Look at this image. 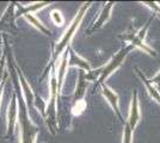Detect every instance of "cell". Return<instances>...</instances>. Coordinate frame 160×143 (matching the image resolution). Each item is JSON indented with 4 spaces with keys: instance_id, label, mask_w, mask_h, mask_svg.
I'll return each mask as SVG.
<instances>
[{
    "instance_id": "cell-2",
    "label": "cell",
    "mask_w": 160,
    "mask_h": 143,
    "mask_svg": "<svg viewBox=\"0 0 160 143\" xmlns=\"http://www.w3.org/2000/svg\"><path fill=\"white\" fill-rule=\"evenodd\" d=\"M52 67H50V98L48 102L47 107H46V121H47L49 131L56 135L58 131V98H59V87H58V76L55 72V62H50Z\"/></svg>"
},
{
    "instance_id": "cell-9",
    "label": "cell",
    "mask_w": 160,
    "mask_h": 143,
    "mask_svg": "<svg viewBox=\"0 0 160 143\" xmlns=\"http://www.w3.org/2000/svg\"><path fill=\"white\" fill-rule=\"evenodd\" d=\"M17 73H18V79H19V85L22 86V89H23V98H24V102H25V105H27L28 111L30 112V110L32 109L33 106V100H35V93L32 92V89L30 87V85L28 83L25 76L23 75L22 70H20L18 67H17Z\"/></svg>"
},
{
    "instance_id": "cell-15",
    "label": "cell",
    "mask_w": 160,
    "mask_h": 143,
    "mask_svg": "<svg viewBox=\"0 0 160 143\" xmlns=\"http://www.w3.org/2000/svg\"><path fill=\"white\" fill-rule=\"evenodd\" d=\"M49 5V2H35L32 5H29V6H22L19 4H17L16 2V8H17V12L14 13V17L17 18V17H19V16H24V14L27 13H35L36 11H38L41 8H43L44 6H47Z\"/></svg>"
},
{
    "instance_id": "cell-11",
    "label": "cell",
    "mask_w": 160,
    "mask_h": 143,
    "mask_svg": "<svg viewBox=\"0 0 160 143\" xmlns=\"http://www.w3.org/2000/svg\"><path fill=\"white\" fill-rule=\"evenodd\" d=\"M14 8H16V2H11L0 21V30L11 31L12 29H14V19H16Z\"/></svg>"
},
{
    "instance_id": "cell-14",
    "label": "cell",
    "mask_w": 160,
    "mask_h": 143,
    "mask_svg": "<svg viewBox=\"0 0 160 143\" xmlns=\"http://www.w3.org/2000/svg\"><path fill=\"white\" fill-rule=\"evenodd\" d=\"M67 50H68V56H69L68 66H71V67H72V66H77V67H80V68L85 69V70H87V72L91 70V66L88 64V62H87L86 60H84V59H81L72 48L68 47L67 48Z\"/></svg>"
},
{
    "instance_id": "cell-6",
    "label": "cell",
    "mask_w": 160,
    "mask_h": 143,
    "mask_svg": "<svg viewBox=\"0 0 160 143\" xmlns=\"http://www.w3.org/2000/svg\"><path fill=\"white\" fill-rule=\"evenodd\" d=\"M133 48L134 47L132 44H127V45H124L123 48H121L120 51H118L117 54L113 55L112 59L108 62L105 66L102 67V74H100V78H99V80H98V85H99V86L102 83H104V81L107 80L110 75L112 74L116 69L120 68L122 62L124 61V59L127 57V55L130 53V50H132Z\"/></svg>"
},
{
    "instance_id": "cell-1",
    "label": "cell",
    "mask_w": 160,
    "mask_h": 143,
    "mask_svg": "<svg viewBox=\"0 0 160 143\" xmlns=\"http://www.w3.org/2000/svg\"><path fill=\"white\" fill-rule=\"evenodd\" d=\"M2 40H4V55L6 57L8 69H10V74H11V79L13 81L14 88H16L17 100H18V121H19L20 126V143H35L36 135L38 132V128L30 119V115L28 112L27 105H25L24 98H23V94H22L19 88V79H18L17 67L14 66L13 63L11 48L8 47L7 37L5 35L2 36Z\"/></svg>"
},
{
    "instance_id": "cell-23",
    "label": "cell",
    "mask_w": 160,
    "mask_h": 143,
    "mask_svg": "<svg viewBox=\"0 0 160 143\" xmlns=\"http://www.w3.org/2000/svg\"><path fill=\"white\" fill-rule=\"evenodd\" d=\"M158 91H159V93H160V87H158Z\"/></svg>"
},
{
    "instance_id": "cell-16",
    "label": "cell",
    "mask_w": 160,
    "mask_h": 143,
    "mask_svg": "<svg viewBox=\"0 0 160 143\" xmlns=\"http://www.w3.org/2000/svg\"><path fill=\"white\" fill-rule=\"evenodd\" d=\"M67 67H68V50H66L63 56L61 57L60 66H59V69H58V75L56 76H58V87H59V91H61V88H62L65 75H66L67 72Z\"/></svg>"
},
{
    "instance_id": "cell-18",
    "label": "cell",
    "mask_w": 160,
    "mask_h": 143,
    "mask_svg": "<svg viewBox=\"0 0 160 143\" xmlns=\"http://www.w3.org/2000/svg\"><path fill=\"white\" fill-rule=\"evenodd\" d=\"M50 19L53 21L55 25L58 26H62L63 23H65V19H63V16L61 14V12L59 10H53L50 12Z\"/></svg>"
},
{
    "instance_id": "cell-7",
    "label": "cell",
    "mask_w": 160,
    "mask_h": 143,
    "mask_svg": "<svg viewBox=\"0 0 160 143\" xmlns=\"http://www.w3.org/2000/svg\"><path fill=\"white\" fill-rule=\"evenodd\" d=\"M17 122H18V100H17V94L14 92L7 109V131L5 136L6 138H12Z\"/></svg>"
},
{
    "instance_id": "cell-5",
    "label": "cell",
    "mask_w": 160,
    "mask_h": 143,
    "mask_svg": "<svg viewBox=\"0 0 160 143\" xmlns=\"http://www.w3.org/2000/svg\"><path fill=\"white\" fill-rule=\"evenodd\" d=\"M152 21H153V17L149 18L148 21L145 24V26L141 27L138 32L124 34V35H122V36H120V38L121 40H123V41L129 42V44H132L134 48H140L141 50H143L145 53L149 54L151 56H157L155 50L152 49L151 47H148L146 43H145V37H146L147 31H148V29H149V25H151Z\"/></svg>"
},
{
    "instance_id": "cell-4",
    "label": "cell",
    "mask_w": 160,
    "mask_h": 143,
    "mask_svg": "<svg viewBox=\"0 0 160 143\" xmlns=\"http://www.w3.org/2000/svg\"><path fill=\"white\" fill-rule=\"evenodd\" d=\"M140 106H139V98L138 92L134 91L130 107H129V116L124 121V130H123V140L122 143H133V132L135 126L140 122Z\"/></svg>"
},
{
    "instance_id": "cell-21",
    "label": "cell",
    "mask_w": 160,
    "mask_h": 143,
    "mask_svg": "<svg viewBox=\"0 0 160 143\" xmlns=\"http://www.w3.org/2000/svg\"><path fill=\"white\" fill-rule=\"evenodd\" d=\"M151 82H152L153 85H157L158 87H160V70L158 72V74L155 75L153 79L151 80Z\"/></svg>"
},
{
    "instance_id": "cell-13",
    "label": "cell",
    "mask_w": 160,
    "mask_h": 143,
    "mask_svg": "<svg viewBox=\"0 0 160 143\" xmlns=\"http://www.w3.org/2000/svg\"><path fill=\"white\" fill-rule=\"evenodd\" d=\"M134 69L136 70L138 75L140 76V79L142 80V82H143V85H145V87H146L147 92H148V94L151 95V98H152L153 100H155V102H157L160 105V93H159V91H158V87H155L153 83L151 82V80H148V79H147L146 76L143 75V73L141 72L140 68L135 67Z\"/></svg>"
},
{
    "instance_id": "cell-19",
    "label": "cell",
    "mask_w": 160,
    "mask_h": 143,
    "mask_svg": "<svg viewBox=\"0 0 160 143\" xmlns=\"http://www.w3.org/2000/svg\"><path fill=\"white\" fill-rule=\"evenodd\" d=\"M85 110H86V102L82 100V102L73 104V106H72V113H73L74 116H80Z\"/></svg>"
},
{
    "instance_id": "cell-22",
    "label": "cell",
    "mask_w": 160,
    "mask_h": 143,
    "mask_svg": "<svg viewBox=\"0 0 160 143\" xmlns=\"http://www.w3.org/2000/svg\"><path fill=\"white\" fill-rule=\"evenodd\" d=\"M7 76L5 78V80L0 83V102H1V95H2V88H4V86H5V81H6Z\"/></svg>"
},
{
    "instance_id": "cell-17",
    "label": "cell",
    "mask_w": 160,
    "mask_h": 143,
    "mask_svg": "<svg viewBox=\"0 0 160 143\" xmlns=\"http://www.w3.org/2000/svg\"><path fill=\"white\" fill-rule=\"evenodd\" d=\"M24 17H25V19H27L32 26H35L36 29H38V31L43 32V34L47 35V36L50 35V30L44 26V24L35 16V13H27V14H24Z\"/></svg>"
},
{
    "instance_id": "cell-12",
    "label": "cell",
    "mask_w": 160,
    "mask_h": 143,
    "mask_svg": "<svg viewBox=\"0 0 160 143\" xmlns=\"http://www.w3.org/2000/svg\"><path fill=\"white\" fill-rule=\"evenodd\" d=\"M86 87H87V81L86 79H85V73H84V70H80L78 82H77V88H75V93H74V97H73V104L85 100Z\"/></svg>"
},
{
    "instance_id": "cell-8",
    "label": "cell",
    "mask_w": 160,
    "mask_h": 143,
    "mask_svg": "<svg viewBox=\"0 0 160 143\" xmlns=\"http://www.w3.org/2000/svg\"><path fill=\"white\" fill-rule=\"evenodd\" d=\"M100 92H102V94L104 95V98L108 100V102L110 104V106L112 107L113 112L116 113V116L118 117L121 122L124 124V119H123V117L121 115L120 106H118V95L116 94V92L110 88L109 86H107L105 83L100 85Z\"/></svg>"
},
{
    "instance_id": "cell-3",
    "label": "cell",
    "mask_w": 160,
    "mask_h": 143,
    "mask_svg": "<svg viewBox=\"0 0 160 143\" xmlns=\"http://www.w3.org/2000/svg\"><path fill=\"white\" fill-rule=\"evenodd\" d=\"M90 5H91V2H85V4L81 5V7L79 8V12H78L77 16L73 18V21H71V24H69L68 29L65 31V34H63V36H62V38L58 42L56 47H55V49H54L53 61L52 62L55 61V60L60 56L61 53L65 51L66 48H68L69 43H71V41H72V38H73L75 32H77V29L79 27L80 23H81V21H82V18H84V16H85V13H86L87 8L90 7Z\"/></svg>"
},
{
    "instance_id": "cell-20",
    "label": "cell",
    "mask_w": 160,
    "mask_h": 143,
    "mask_svg": "<svg viewBox=\"0 0 160 143\" xmlns=\"http://www.w3.org/2000/svg\"><path fill=\"white\" fill-rule=\"evenodd\" d=\"M5 64H6V57H5V55H2V57L0 60V82L4 81L5 78L7 76V73L5 72Z\"/></svg>"
},
{
    "instance_id": "cell-10",
    "label": "cell",
    "mask_w": 160,
    "mask_h": 143,
    "mask_svg": "<svg viewBox=\"0 0 160 143\" xmlns=\"http://www.w3.org/2000/svg\"><path fill=\"white\" fill-rule=\"evenodd\" d=\"M112 7H113L112 1H109V2H107V4L104 5V7H103V8H102V11H100L98 19L94 21V24L92 25L91 29H88V30H87V34L91 35L92 32H94V31L99 30L100 27L103 26L105 23L109 21L110 17H111V10H112Z\"/></svg>"
}]
</instances>
